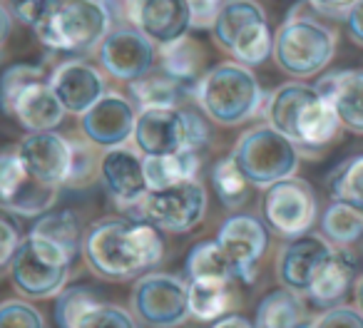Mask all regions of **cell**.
Here are the masks:
<instances>
[{"mask_svg":"<svg viewBox=\"0 0 363 328\" xmlns=\"http://www.w3.org/2000/svg\"><path fill=\"white\" fill-rule=\"evenodd\" d=\"M82 254L95 273L110 281H127L152 268L164 254L160 229L145 219H102L82 237Z\"/></svg>","mask_w":363,"mask_h":328,"instance_id":"6da1fadb","label":"cell"},{"mask_svg":"<svg viewBox=\"0 0 363 328\" xmlns=\"http://www.w3.org/2000/svg\"><path fill=\"white\" fill-rule=\"evenodd\" d=\"M267 125L294 142L301 154L316 157L341 132L333 107L303 82H286L267 100Z\"/></svg>","mask_w":363,"mask_h":328,"instance_id":"7a4b0ae2","label":"cell"},{"mask_svg":"<svg viewBox=\"0 0 363 328\" xmlns=\"http://www.w3.org/2000/svg\"><path fill=\"white\" fill-rule=\"evenodd\" d=\"M0 110L28 132H55L65 120V107L52 92L50 77L30 62L11 65L0 75Z\"/></svg>","mask_w":363,"mask_h":328,"instance_id":"3957f363","label":"cell"},{"mask_svg":"<svg viewBox=\"0 0 363 328\" xmlns=\"http://www.w3.org/2000/svg\"><path fill=\"white\" fill-rule=\"evenodd\" d=\"M33 30L45 47L75 55L102 45L112 33V13L105 0H57Z\"/></svg>","mask_w":363,"mask_h":328,"instance_id":"277c9868","label":"cell"},{"mask_svg":"<svg viewBox=\"0 0 363 328\" xmlns=\"http://www.w3.org/2000/svg\"><path fill=\"white\" fill-rule=\"evenodd\" d=\"M194 100L212 122L234 127L262 110L264 92L249 67L239 62H222L199 77L194 85Z\"/></svg>","mask_w":363,"mask_h":328,"instance_id":"5b68a950","label":"cell"},{"mask_svg":"<svg viewBox=\"0 0 363 328\" xmlns=\"http://www.w3.org/2000/svg\"><path fill=\"white\" fill-rule=\"evenodd\" d=\"M336 52V33L313 16H289L274 33V60L289 77H316Z\"/></svg>","mask_w":363,"mask_h":328,"instance_id":"8992f818","label":"cell"},{"mask_svg":"<svg viewBox=\"0 0 363 328\" xmlns=\"http://www.w3.org/2000/svg\"><path fill=\"white\" fill-rule=\"evenodd\" d=\"M298 157L301 152L294 147V142L269 125L247 130L234 147L239 169L247 182L259 189H269L284 179H291L298 169Z\"/></svg>","mask_w":363,"mask_h":328,"instance_id":"52a82bcc","label":"cell"},{"mask_svg":"<svg viewBox=\"0 0 363 328\" xmlns=\"http://www.w3.org/2000/svg\"><path fill=\"white\" fill-rule=\"evenodd\" d=\"M70 254L48 239L28 234L11 264V276L18 291L33 298L62 293L70 271Z\"/></svg>","mask_w":363,"mask_h":328,"instance_id":"ba28073f","label":"cell"},{"mask_svg":"<svg viewBox=\"0 0 363 328\" xmlns=\"http://www.w3.org/2000/svg\"><path fill=\"white\" fill-rule=\"evenodd\" d=\"M264 222L272 232L284 239L306 237L318 217V202L311 184L298 177L284 179L264 192Z\"/></svg>","mask_w":363,"mask_h":328,"instance_id":"9c48e42d","label":"cell"},{"mask_svg":"<svg viewBox=\"0 0 363 328\" xmlns=\"http://www.w3.org/2000/svg\"><path fill=\"white\" fill-rule=\"evenodd\" d=\"M140 219L162 232H192L207 214V189L199 179L150 192L140 204Z\"/></svg>","mask_w":363,"mask_h":328,"instance_id":"30bf717a","label":"cell"},{"mask_svg":"<svg viewBox=\"0 0 363 328\" xmlns=\"http://www.w3.org/2000/svg\"><path fill=\"white\" fill-rule=\"evenodd\" d=\"M132 308L152 328H174L189 313V286L172 273H150L137 281Z\"/></svg>","mask_w":363,"mask_h":328,"instance_id":"8fae6325","label":"cell"},{"mask_svg":"<svg viewBox=\"0 0 363 328\" xmlns=\"http://www.w3.org/2000/svg\"><path fill=\"white\" fill-rule=\"evenodd\" d=\"M16 149L26 172L35 182L60 189L72 179V159H75L72 142H67L57 132H30L23 137Z\"/></svg>","mask_w":363,"mask_h":328,"instance_id":"7c38bea8","label":"cell"},{"mask_svg":"<svg viewBox=\"0 0 363 328\" xmlns=\"http://www.w3.org/2000/svg\"><path fill=\"white\" fill-rule=\"evenodd\" d=\"M127 21L152 45H172L192 30L189 0H125Z\"/></svg>","mask_w":363,"mask_h":328,"instance_id":"4fadbf2b","label":"cell"},{"mask_svg":"<svg viewBox=\"0 0 363 328\" xmlns=\"http://www.w3.org/2000/svg\"><path fill=\"white\" fill-rule=\"evenodd\" d=\"M132 140L145 157H162L187 149V112L179 107L140 110Z\"/></svg>","mask_w":363,"mask_h":328,"instance_id":"5bb4252c","label":"cell"},{"mask_svg":"<svg viewBox=\"0 0 363 328\" xmlns=\"http://www.w3.org/2000/svg\"><path fill=\"white\" fill-rule=\"evenodd\" d=\"M217 244L234 264L239 278L254 281L257 264L269 247V232L262 219L252 217V214H234L219 227Z\"/></svg>","mask_w":363,"mask_h":328,"instance_id":"9a60e30c","label":"cell"},{"mask_svg":"<svg viewBox=\"0 0 363 328\" xmlns=\"http://www.w3.org/2000/svg\"><path fill=\"white\" fill-rule=\"evenodd\" d=\"M100 62L107 75L135 82L155 67V45L135 28H117L102 40Z\"/></svg>","mask_w":363,"mask_h":328,"instance_id":"2e32d148","label":"cell"},{"mask_svg":"<svg viewBox=\"0 0 363 328\" xmlns=\"http://www.w3.org/2000/svg\"><path fill=\"white\" fill-rule=\"evenodd\" d=\"M50 87L65 112L82 117L105 97V77L85 60H65L52 70Z\"/></svg>","mask_w":363,"mask_h":328,"instance_id":"e0dca14e","label":"cell"},{"mask_svg":"<svg viewBox=\"0 0 363 328\" xmlns=\"http://www.w3.org/2000/svg\"><path fill=\"white\" fill-rule=\"evenodd\" d=\"M145 157H137V152L127 147L107 149L100 157V179L105 184L107 194L120 207H140L150 194L145 177Z\"/></svg>","mask_w":363,"mask_h":328,"instance_id":"ac0fdd59","label":"cell"},{"mask_svg":"<svg viewBox=\"0 0 363 328\" xmlns=\"http://www.w3.org/2000/svg\"><path fill=\"white\" fill-rule=\"evenodd\" d=\"M333 251H336V247H331L326 239L316 237V234L291 239L281 249L277 261V273L281 286L289 288V291L306 293L316 273L331 259Z\"/></svg>","mask_w":363,"mask_h":328,"instance_id":"d6986e66","label":"cell"},{"mask_svg":"<svg viewBox=\"0 0 363 328\" xmlns=\"http://www.w3.org/2000/svg\"><path fill=\"white\" fill-rule=\"evenodd\" d=\"M135 122V105L117 92H105V97L90 112L82 115V132L92 145L115 149V147H125V142L132 140Z\"/></svg>","mask_w":363,"mask_h":328,"instance_id":"ffe728a7","label":"cell"},{"mask_svg":"<svg viewBox=\"0 0 363 328\" xmlns=\"http://www.w3.org/2000/svg\"><path fill=\"white\" fill-rule=\"evenodd\" d=\"M316 92L333 107L346 130L363 135V70H336L316 82Z\"/></svg>","mask_w":363,"mask_h":328,"instance_id":"44dd1931","label":"cell"},{"mask_svg":"<svg viewBox=\"0 0 363 328\" xmlns=\"http://www.w3.org/2000/svg\"><path fill=\"white\" fill-rule=\"evenodd\" d=\"M356 273H358L356 256L351 251H346V249H336L331 254V259L321 266V271L316 273L311 286H308L306 291L308 301L321 306L323 311L326 308L343 306L341 301L351 291L353 281H356Z\"/></svg>","mask_w":363,"mask_h":328,"instance_id":"7402d4cb","label":"cell"},{"mask_svg":"<svg viewBox=\"0 0 363 328\" xmlns=\"http://www.w3.org/2000/svg\"><path fill=\"white\" fill-rule=\"evenodd\" d=\"M142 162H145V177L150 192L192 182L199 174V152L194 149H182L162 157H145Z\"/></svg>","mask_w":363,"mask_h":328,"instance_id":"603a6c76","label":"cell"},{"mask_svg":"<svg viewBox=\"0 0 363 328\" xmlns=\"http://www.w3.org/2000/svg\"><path fill=\"white\" fill-rule=\"evenodd\" d=\"M257 328H306V303L301 293L279 288L262 298L257 308Z\"/></svg>","mask_w":363,"mask_h":328,"instance_id":"cb8c5ba5","label":"cell"},{"mask_svg":"<svg viewBox=\"0 0 363 328\" xmlns=\"http://www.w3.org/2000/svg\"><path fill=\"white\" fill-rule=\"evenodd\" d=\"M259 21H267V13H264V8L259 6L257 0H224L212 26L214 43L229 52V47L234 45L239 33Z\"/></svg>","mask_w":363,"mask_h":328,"instance_id":"d4e9b609","label":"cell"},{"mask_svg":"<svg viewBox=\"0 0 363 328\" xmlns=\"http://www.w3.org/2000/svg\"><path fill=\"white\" fill-rule=\"evenodd\" d=\"M321 234L336 249L358 244L363 239V207L351 202H331L321 214Z\"/></svg>","mask_w":363,"mask_h":328,"instance_id":"484cf974","label":"cell"},{"mask_svg":"<svg viewBox=\"0 0 363 328\" xmlns=\"http://www.w3.org/2000/svg\"><path fill=\"white\" fill-rule=\"evenodd\" d=\"M160 57H162V72L174 77L182 85H192V82L197 85L199 77H202L204 50L189 35L172 43V45L160 47Z\"/></svg>","mask_w":363,"mask_h":328,"instance_id":"4316f807","label":"cell"},{"mask_svg":"<svg viewBox=\"0 0 363 328\" xmlns=\"http://www.w3.org/2000/svg\"><path fill=\"white\" fill-rule=\"evenodd\" d=\"M187 276L189 281H229L239 278L234 264L227 259L222 247L214 242H199L187 256Z\"/></svg>","mask_w":363,"mask_h":328,"instance_id":"83f0119b","label":"cell"},{"mask_svg":"<svg viewBox=\"0 0 363 328\" xmlns=\"http://www.w3.org/2000/svg\"><path fill=\"white\" fill-rule=\"evenodd\" d=\"M189 313L199 321H219L234 303V283L229 281H189Z\"/></svg>","mask_w":363,"mask_h":328,"instance_id":"f1b7e54d","label":"cell"},{"mask_svg":"<svg viewBox=\"0 0 363 328\" xmlns=\"http://www.w3.org/2000/svg\"><path fill=\"white\" fill-rule=\"evenodd\" d=\"M130 92L135 95L140 110L147 107H177L189 92V85H182L164 72H150L140 80L130 82Z\"/></svg>","mask_w":363,"mask_h":328,"instance_id":"f546056e","label":"cell"},{"mask_svg":"<svg viewBox=\"0 0 363 328\" xmlns=\"http://www.w3.org/2000/svg\"><path fill=\"white\" fill-rule=\"evenodd\" d=\"M33 237L48 239V242L57 244L60 249H65L70 254V259L77 256V251L82 249V232L80 222L72 212H48L38 219V224L33 227Z\"/></svg>","mask_w":363,"mask_h":328,"instance_id":"4dcf8cb0","label":"cell"},{"mask_svg":"<svg viewBox=\"0 0 363 328\" xmlns=\"http://www.w3.org/2000/svg\"><path fill=\"white\" fill-rule=\"evenodd\" d=\"M229 55L234 57V62H239L244 67L267 62L274 55V33L269 21H259L254 26L244 28L237 40H234V45L229 47Z\"/></svg>","mask_w":363,"mask_h":328,"instance_id":"1f68e13d","label":"cell"},{"mask_svg":"<svg viewBox=\"0 0 363 328\" xmlns=\"http://www.w3.org/2000/svg\"><path fill=\"white\" fill-rule=\"evenodd\" d=\"M328 192L333 202H351L363 207V154L341 162L328 174Z\"/></svg>","mask_w":363,"mask_h":328,"instance_id":"d6a6232c","label":"cell"},{"mask_svg":"<svg viewBox=\"0 0 363 328\" xmlns=\"http://www.w3.org/2000/svg\"><path fill=\"white\" fill-rule=\"evenodd\" d=\"M100 306V298L92 288L87 286H72L57 296L55 318L60 328H77L90 311Z\"/></svg>","mask_w":363,"mask_h":328,"instance_id":"836d02e7","label":"cell"},{"mask_svg":"<svg viewBox=\"0 0 363 328\" xmlns=\"http://www.w3.org/2000/svg\"><path fill=\"white\" fill-rule=\"evenodd\" d=\"M212 184H214V189H217L222 204H227V207L234 209V207H239V204H244V199H247L249 182H247V177H244L242 169H239L234 154L222 157V159L214 164Z\"/></svg>","mask_w":363,"mask_h":328,"instance_id":"e575fe53","label":"cell"},{"mask_svg":"<svg viewBox=\"0 0 363 328\" xmlns=\"http://www.w3.org/2000/svg\"><path fill=\"white\" fill-rule=\"evenodd\" d=\"M30 184V174L23 167L18 149H6L0 152V204L11 207Z\"/></svg>","mask_w":363,"mask_h":328,"instance_id":"d590c367","label":"cell"},{"mask_svg":"<svg viewBox=\"0 0 363 328\" xmlns=\"http://www.w3.org/2000/svg\"><path fill=\"white\" fill-rule=\"evenodd\" d=\"M0 328H45V321L30 303L6 301L0 306Z\"/></svg>","mask_w":363,"mask_h":328,"instance_id":"8d00e7d4","label":"cell"},{"mask_svg":"<svg viewBox=\"0 0 363 328\" xmlns=\"http://www.w3.org/2000/svg\"><path fill=\"white\" fill-rule=\"evenodd\" d=\"M77 328H137V326L125 308L100 303L95 311L87 313L85 321H82Z\"/></svg>","mask_w":363,"mask_h":328,"instance_id":"74e56055","label":"cell"},{"mask_svg":"<svg viewBox=\"0 0 363 328\" xmlns=\"http://www.w3.org/2000/svg\"><path fill=\"white\" fill-rule=\"evenodd\" d=\"M306 328H363V313L353 306L326 308L316 318H311Z\"/></svg>","mask_w":363,"mask_h":328,"instance_id":"f35d334b","label":"cell"},{"mask_svg":"<svg viewBox=\"0 0 363 328\" xmlns=\"http://www.w3.org/2000/svg\"><path fill=\"white\" fill-rule=\"evenodd\" d=\"M55 3L57 0H8V8H11L13 18H18V21L26 23V26L35 28Z\"/></svg>","mask_w":363,"mask_h":328,"instance_id":"ab89813d","label":"cell"},{"mask_svg":"<svg viewBox=\"0 0 363 328\" xmlns=\"http://www.w3.org/2000/svg\"><path fill=\"white\" fill-rule=\"evenodd\" d=\"M23 239L26 237H21V229L11 217H0V268L11 266Z\"/></svg>","mask_w":363,"mask_h":328,"instance_id":"60d3db41","label":"cell"},{"mask_svg":"<svg viewBox=\"0 0 363 328\" xmlns=\"http://www.w3.org/2000/svg\"><path fill=\"white\" fill-rule=\"evenodd\" d=\"M222 3L224 0H189V8H192V28H209V30H212L214 18H217Z\"/></svg>","mask_w":363,"mask_h":328,"instance_id":"b9f144b4","label":"cell"},{"mask_svg":"<svg viewBox=\"0 0 363 328\" xmlns=\"http://www.w3.org/2000/svg\"><path fill=\"white\" fill-rule=\"evenodd\" d=\"M306 3H308V8H313V11L318 13V16L338 18V21H343V18L348 16V11L356 6L358 0H306Z\"/></svg>","mask_w":363,"mask_h":328,"instance_id":"7bdbcfd3","label":"cell"},{"mask_svg":"<svg viewBox=\"0 0 363 328\" xmlns=\"http://www.w3.org/2000/svg\"><path fill=\"white\" fill-rule=\"evenodd\" d=\"M209 140V130L204 127V120L192 112H187V149L202 152V147Z\"/></svg>","mask_w":363,"mask_h":328,"instance_id":"ee69618b","label":"cell"},{"mask_svg":"<svg viewBox=\"0 0 363 328\" xmlns=\"http://www.w3.org/2000/svg\"><path fill=\"white\" fill-rule=\"evenodd\" d=\"M343 21H346L348 38H351L356 45L363 47V0H358L356 6L348 11V16L343 18Z\"/></svg>","mask_w":363,"mask_h":328,"instance_id":"f6af8a7d","label":"cell"},{"mask_svg":"<svg viewBox=\"0 0 363 328\" xmlns=\"http://www.w3.org/2000/svg\"><path fill=\"white\" fill-rule=\"evenodd\" d=\"M13 21H16V18H13L11 8L0 3V50H3V45H6L8 38H11V33H13Z\"/></svg>","mask_w":363,"mask_h":328,"instance_id":"bcb514c9","label":"cell"},{"mask_svg":"<svg viewBox=\"0 0 363 328\" xmlns=\"http://www.w3.org/2000/svg\"><path fill=\"white\" fill-rule=\"evenodd\" d=\"M212 328H257V326H254L249 318L237 316V313H227V316H222L219 321H214Z\"/></svg>","mask_w":363,"mask_h":328,"instance_id":"7dc6e473","label":"cell"},{"mask_svg":"<svg viewBox=\"0 0 363 328\" xmlns=\"http://www.w3.org/2000/svg\"><path fill=\"white\" fill-rule=\"evenodd\" d=\"M356 303H358V311L363 313V276L358 278V283H356Z\"/></svg>","mask_w":363,"mask_h":328,"instance_id":"c3c4849f","label":"cell"}]
</instances>
